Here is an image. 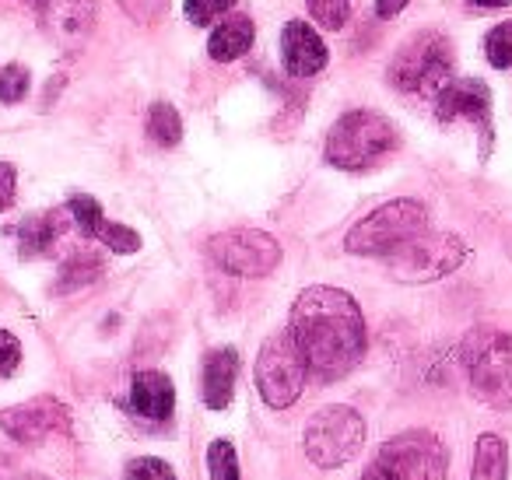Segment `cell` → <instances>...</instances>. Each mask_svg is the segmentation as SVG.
Masks as SVG:
<instances>
[{
  "instance_id": "6da1fadb",
  "label": "cell",
  "mask_w": 512,
  "mask_h": 480,
  "mask_svg": "<svg viewBox=\"0 0 512 480\" xmlns=\"http://www.w3.org/2000/svg\"><path fill=\"white\" fill-rule=\"evenodd\" d=\"M288 337L295 340L306 368L320 382H337L355 372L365 354V316L341 288L313 284L292 305Z\"/></svg>"
},
{
  "instance_id": "7a4b0ae2",
  "label": "cell",
  "mask_w": 512,
  "mask_h": 480,
  "mask_svg": "<svg viewBox=\"0 0 512 480\" xmlns=\"http://www.w3.org/2000/svg\"><path fill=\"white\" fill-rule=\"evenodd\" d=\"M400 144V130L376 109H351L330 127L327 162L341 172H369L390 158Z\"/></svg>"
},
{
  "instance_id": "3957f363",
  "label": "cell",
  "mask_w": 512,
  "mask_h": 480,
  "mask_svg": "<svg viewBox=\"0 0 512 480\" xmlns=\"http://www.w3.org/2000/svg\"><path fill=\"white\" fill-rule=\"evenodd\" d=\"M460 365L470 393L491 410H512V337L477 326L460 340Z\"/></svg>"
},
{
  "instance_id": "277c9868",
  "label": "cell",
  "mask_w": 512,
  "mask_h": 480,
  "mask_svg": "<svg viewBox=\"0 0 512 480\" xmlns=\"http://www.w3.org/2000/svg\"><path fill=\"white\" fill-rule=\"evenodd\" d=\"M449 452L428 428H407L386 438L365 466L362 480H446Z\"/></svg>"
},
{
  "instance_id": "5b68a950",
  "label": "cell",
  "mask_w": 512,
  "mask_h": 480,
  "mask_svg": "<svg viewBox=\"0 0 512 480\" xmlns=\"http://www.w3.org/2000/svg\"><path fill=\"white\" fill-rule=\"evenodd\" d=\"M421 232H428V207L421 200L400 197L390 204L369 211L344 239V249L355 256H376L386 260L400 246H407L411 239H418Z\"/></svg>"
},
{
  "instance_id": "8992f818",
  "label": "cell",
  "mask_w": 512,
  "mask_h": 480,
  "mask_svg": "<svg viewBox=\"0 0 512 480\" xmlns=\"http://www.w3.org/2000/svg\"><path fill=\"white\" fill-rule=\"evenodd\" d=\"M449 81H453V50H449V39L432 29L407 39L390 64V85L407 95L435 102V95Z\"/></svg>"
},
{
  "instance_id": "52a82bcc",
  "label": "cell",
  "mask_w": 512,
  "mask_h": 480,
  "mask_svg": "<svg viewBox=\"0 0 512 480\" xmlns=\"http://www.w3.org/2000/svg\"><path fill=\"white\" fill-rule=\"evenodd\" d=\"M306 456L320 470H337V466L351 463L365 445V421L355 407L344 403H327V407L313 410L306 421Z\"/></svg>"
},
{
  "instance_id": "ba28073f",
  "label": "cell",
  "mask_w": 512,
  "mask_h": 480,
  "mask_svg": "<svg viewBox=\"0 0 512 480\" xmlns=\"http://www.w3.org/2000/svg\"><path fill=\"white\" fill-rule=\"evenodd\" d=\"M467 242L453 232H421L418 239H411L407 246H400L393 256H386V270L393 281L400 284H428L439 277L460 270V263L467 260Z\"/></svg>"
},
{
  "instance_id": "9c48e42d",
  "label": "cell",
  "mask_w": 512,
  "mask_h": 480,
  "mask_svg": "<svg viewBox=\"0 0 512 480\" xmlns=\"http://www.w3.org/2000/svg\"><path fill=\"white\" fill-rule=\"evenodd\" d=\"M253 379H256V393L264 396V403L274 410L292 407V403L302 396L306 379H309V368H306V361H302L295 340L288 337V330L267 337V344L260 347V354H256Z\"/></svg>"
},
{
  "instance_id": "30bf717a",
  "label": "cell",
  "mask_w": 512,
  "mask_h": 480,
  "mask_svg": "<svg viewBox=\"0 0 512 480\" xmlns=\"http://www.w3.org/2000/svg\"><path fill=\"white\" fill-rule=\"evenodd\" d=\"M207 256L225 274L267 277L281 263V246L274 235L260 232V228H232V232H218L207 242Z\"/></svg>"
},
{
  "instance_id": "8fae6325",
  "label": "cell",
  "mask_w": 512,
  "mask_h": 480,
  "mask_svg": "<svg viewBox=\"0 0 512 480\" xmlns=\"http://www.w3.org/2000/svg\"><path fill=\"white\" fill-rule=\"evenodd\" d=\"M435 116L442 123L467 120L481 134V155L491 151V92L477 78H453L439 95H435Z\"/></svg>"
},
{
  "instance_id": "7c38bea8",
  "label": "cell",
  "mask_w": 512,
  "mask_h": 480,
  "mask_svg": "<svg viewBox=\"0 0 512 480\" xmlns=\"http://www.w3.org/2000/svg\"><path fill=\"white\" fill-rule=\"evenodd\" d=\"M0 428L8 431L15 442L39 445L50 435H67L71 431V410L53 396H36L29 403L0 410Z\"/></svg>"
},
{
  "instance_id": "4fadbf2b",
  "label": "cell",
  "mask_w": 512,
  "mask_h": 480,
  "mask_svg": "<svg viewBox=\"0 0 512 480\" xmlns=\"http://www.w3.org/2000/svg\"><path fill=\"white\" fill-rule=\"evenodd\" d=\"M39 25L60 46H78L95 25V0H32Z\"/></svg>"
},
{
  "instance_id": "5bb4252c",
  "label": "cell",
  "mask_w": 512,
  "mask_h": 480,
  "mask_svg": "<svg viewBox=\"0 0 512 480\" xmlns=\"http://www.w3.org/2000/svg\"><path fill=\"white\" fill-rule=\"evenodd\" d=\"M281 60H285V71L292 78H313L327 67L330 53L320 32L309 22H288L281 29Z\"/></svg>"
},
{
  "instance_id": "9a60e30c",
  "label": "cell",
  "mask_w": 512,
  "mask_h": 480,
  "mask_svg": "<svg viewBox=\"0 0 512 480\" xmlns=\"http://www.w3.org/2000/svg\"><path fill=\"white\" fill-rule=\"evenodd\" d=\"M130 407L144 421H169L172 410H176V386L158 368H144L130 382Z\"/></svg>"
},
{
  "instance_id": "2e32d148",
  "label": "cell",
  "mask_w": 512,
  "mask_h": 480,
  "mask_svg": "<svg viewBox=\"0 0 512 480\" xmlns=\"http://www.w3.org/2000/svg\"><path fill=\"white\" fill-rule=\"evenodd\" d=\"M235 379H239V351L235 347H214L204 358V382H200L207 407L225 410L232 403Z\"/></svg>"
},
{
  "instance_id": "e0dca14e",
  "label": "cell",
  "mask_w": 512,
  "mask_h": 480,
  "mask_svg": "<svg viewBox=\"0 0 512 480\" xmlns=\"http://www.w3.org/2000/svg\"><path fill=\"white\" fill-rule=\"evenodd\" d=\"M67 228V211H43V214H29V218L18 225V253L25 260H36V256L53 253L57 239Z\"/></svg>"
},
{
  "instance_id": "ac0fdd59",
  "label": "cell",
  "mask_w": 512,
  "mask_h": 480,
  "mask_svg": "<svg viewBox=\"0 0 512 480\" xmlns=\"http://www.w3.org/2000/svg\"><path fill=\"white\" fill-rule=\"evenodd\" d=\"M253 22H249L246 15H232L228 22H221L218 29L211 32V39H207V53H211V60H218V64H232V60L246 57L249 46H253Z\"/></svg>"
},
{
  "instance_id": "d6986e66",
  "label": "cell",
  "mask_w": 512,
  "mask_h": 480,
  "mask_svg": "<svg viewBox=\"0 0 512 480\" xmlns=\"http://www.w3.org/2000/svg\"><path fill=\"white\" fill-rule=\"evenodd\" d=\"M470 480H509V445L491 431L477 438Z\"/></svg>"
},
{
  "instance_id": "ffe728a7",
  "label": "cell",
  "mask_w": 512,
  "mask_h": 480,
  "mask_svg": "<svg viewBox=\"0 0 512 480\" xmlns=\"http://www.w3.org/2000/svg\"><path fill=\"white\" fill-rule=\"evenodd\" d=\"M144 130H148V137L158 148H176V144L183 141V120H179L172 102H155V106L148 109Z\"/></svg>"
},
{
  "instance_id": "44dd1931",
  "label": "cell",
  "mask_w": 512,
  "mask_h": 480,
  "mask_svg": "<svg viewBox=\"0 0 512 480\" xmlns=\"http://www.w3.org/2000/svg\"><path fill=\"white\" fill-rule=\"evenodd\" d=\"M99 274H102V260H99V256H92V253L71 256V260L60 267L57 291H60V295H64V291H78V288H85V284H92Z\"/></svg>"
},
{
  "instance_id": "7402d4cb",
  "label": "cell",
  "mask_w": 512,
  "mask_h": 480,
  "mask_svg": "<svg viewBox=\"0 0 512 480\" xmlns=\"http://www.w3.org/2000/svg\"><path fill=\"white\" fill-rule=\"evenodd\" d=\"M67 214L74 218V225L81 228V235H85V239H99L102 225H106V214H102L99 200L85 197V193H78V197L67 200Z\"/></svg>"
},
{
  "instance_id": "603a6c76",
  "label": "cell",
  "mask_w": 512,
  "mask_h": 480,
  "mask_svg": "<svg viewBox=\"0 0 512 480\" xmlns=\"http://www.w3.org/2000/svg\"><path fill=\"white\" fill-rule=\"evenodd\" d=\"M207 477L211 480H242L239 473V456H235V445L228 438H214L207 445Z\"/></svg>"
},
{
  "instance_id": "cb8c5ba5",
  "label": "cell",
  "mask_w": 512,
  "mask_h": 480,
  "mask_svg": "<svg viewBox=\"0 0 512 480\" xmlns=\"http://www.w3.org/2000/svg\"><path fill=\"white\" fill-rule=\"evenodd\" d=\"M306 8L313 22L327 32H341L351 18V0H306Z\"/></svg>"
},
{
  "instance_id": "d4e9b609",
  "label": "cell",
  "mask_w": 512,
  "mask_h": 480,
  "mask_svg": "<svg viewBox=\"0 0 512 480\" xmlns=\"http://www.w3.org/2000/svg\"><path fill=\"white\" fill-rule=\"evenodd\" d=\"M484 57H488V64L498 67V71L512 67V22H502L488 32V39H484Z\"/></svg>"
},
{
  "instance_id": "484cf974",
  "label": "cell",
  "mask_w": 512,
  "mask_h": 480,
  "mask_svg": "<svg viewBox=\"0 0 512 480\" xmlns=\"http://www.w3.org/2000/svg\"><path fill=\"white\" fill-rule=\"evenodd\" d=\"M123 480H179L165 459L158 456H137L123 466Z\"/></svg>"
},
{
  "instance_id": "4316f807",
  "label": "cell",
  "mask_w": 512,
  "mask_h": 480,
  "mask_svg": "<svg viewBox=\"0 0 512 480\" xmlns=\"http://www.w3.org/2000/svg\"><path fill=\"white\" fill-rule=\"evenodd\" d=\"M25 92H29V71L22 64H8L0 71V102L15 106L25 99Z\"/></svg>"
},
{
  "instance_id": "83f0119b",
  "label": "cell",
  "mask_w": 512,
  "mask_h": 480,
  "mask_svg": "<svg viewBox=\"0 0 512 480\" xmlns=\"http://www.w3.org/2000/svg\"><path fill=\"white\" fill-rule=\"evenodd\" d=\"M99 242H106L113 253H137V249H141V235L127 225H116V221H106V225H102Z\"/></svg>"
},
{
  "instance_id": "f1b7e54d",
  "label": "cell",
  "mask_w": 512,
  "mask_h": 480,
  "mask_svg": "<svg viewBox=\"0 0 512 480\" xmlns=\"http://www.w3.org/2000/svg\"><path fill=\"white\" fill-rule=\"evenodd\" d=\"M235 0H186L183 4V15L190 18L193 25H207L214 22L218 15H228L232 11Z\"/></svg>"
},
{
  "instance_id": "f546056e",
  "label": "cell",
  "mask_w": 512,
  "mask_h": 480,
  "mask_svg": "<svg viewBox=\"0 0 512 480\" xmlns=\"http://www.w3.org/2000/svg\"><path fill=\"white\" fill-rule=\"evenodd\" d=\"M120 8L127 11L130 18H137V22H155V18L165 15L169 0H120Z\"/></svg>"
},
{
  "instance_id": "4dcf8cb0",
  "label": "cell",
  "mask_w": 512,
  "mask_h": 480,
  "mask_svg": "<svg viewBox=\"0 0 512 480\" xmlns=\"http://www.w3.org/2000/svg\"><path fill=\"white\" fill-rule=\"evenodd\" d=\"M18 361H22V344H18V337L8 330H0V379L15 372Z\"/></svg>"
},
{
  "instance_id": "1f68e13d",
  "label": "cell",
  "mask_w": 512,
  "mask_h": 480,
  "mask_svg": "<svg viewBox=\"0 0 512 480\" xmlns=\"http://www.w3.org/2000/svg\"><path fill=\"white\" fill-rule=\"evenodd\" d=\"M15 186H18V172L11 162H0V211H8L11 200H15Z\"/></svg>"
},
{
  "instance_id": "d6a6232c",
  "label": "cell",
  "mask_w": 512,
  "mask_h": 480,
  "mask_svg": "<svg viewBox=\"0 0 512 480\" xmlns=\"http://www.w3.org/2000/svg\"><path fill=\"white\" fill-rule=\"evenodd\" d=\"M407 4H411V0H376V15L379 18H393V15H400Z\"/></svg>"
},
{
  "instance_id": "836d02e7",
  "label": "cell",
  "mask_w": 512,
  "mask_h": 480,
  "mask_svg": "<svg viewBox=\"0 0 512 480\" xmlns=\"http://www.w3.org/2000/svg\"><path fill=\"white\" fill-rule=\"evenodd\" d=\"M470 4H477V8H509L512 0H470Z\"/></svg>"
},
{
  "instance_id": "e575fe53",
  "label": "cell",
  "mask_w": 512,
  "mask_h": 480,
  "mask_svg": "<svg viewBox=\"0 0 512 480\" xmlns=\"http://www.w3.org/2000/svg\"><path fill=\"white\" fill-rule=\"evenodd\" d=\"M18 473H15V466L8 463V459H0V480H15Z\"/></svg>"
},
{
  "instance_id": "d590c367",
  "label": "cell",
  "mask_w": 512,
  "mask_h": 480,
  "mask_svg": "<svg viewBox=\"0 0 512 480\" xmlns=\"http://www.w3.org/2000/svg\"><path fill=\"white\" fill-rule=\"evenodd\" d=\"M25 480H50V477H39V473H29V477H25Z\"/></svg>"
}]
</instances>
